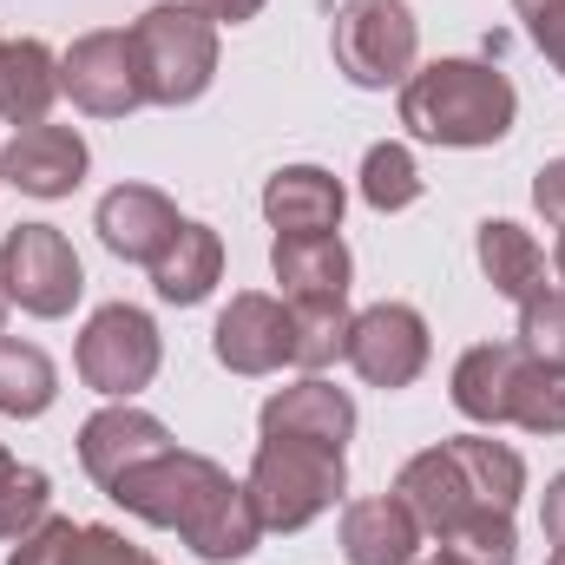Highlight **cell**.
Wrapping results in <instances>:
<instances>
[{"label": "cell", "instance_id": "obj_15", "mask_svg": "<svg viewBox=\"0 0 565 565\" xmlns=\"http://www.w3.org/2000/svg\"><path fill=\"white\" fill-rule=\"evenodd\" d=\"M342 204H349V191L322 164H282L277 178L264 184V217H270L277 237H322V231H335Z\"/></svg>", "mask_w": 565, "mask_h": 565}, {"label": "cell", "instance_id": "obj_6", "mask_svg": "<svg viewBox=\"0 0 565 565\" xmlns=\"http://www.w3.org/2000/svg\"><path fill=\"white\" fill-rule=\"evenodd\" d=\"M231 487V473L211 460V454H184V447H164V454H151L139 460L132 473H119V487H113V500L145 520V526H164V533H184L217 493Z\"/></svg>", "mask_w": 565, "mask_h": 565}, {"label": "cell", "instance_id": "obj_33", "mask_svg": "<svg viewBox=\"0 0 565 565\" xmlns=\"http://www.w3.org/2000/svg\"><path fill=\"white\" fill-rule=\"evenodd\" d=\"M513 13L526 20V40L546 53V66L565 79V0H513Z\"/></svg>", "mask_w": 565, "mask_h": 565}, {"label": "cell", "instance_id": "obj_20", "mask_svg": "<svg viewBox=\"0 0 565 565\" xmlns=\"http://www.w3.org/2000/svg\"><path fill=\"white\" fill-rule=\"evenodd\" d=\"M224 277V237L211 231V224H178V237L164 244V257L151 264V289L164 296V302H178V309H191V302H204L211 289Z\"/></svg>", "mask_w": 565, "mask_h": 565}, {"label": "cell", "instance_id": "obj_8", "mask_svg": "<svg viewBox=\"0 0 565 565\" xmlns=\"http://www.w3.org/2000/svg\"><path fill=\"white\" fill-rule=\"evenodd\" d=\"M60 93L93 113V119H126L145 106V79L139 60H132V33L119 26H99V33H79L66 53H60Z\"/></svg>", "mask_w": 565, "mask_h": 565}, {"label": "cell", "instance_id": "obj_35", "mask_svg": "<svg viewBox=\"0 0 565 565\" xmlns=\"http://www.w3.org/2000/svg\"><path fill=\"white\" fill-rule=\"evenodd\" d=\"M533 204H540L546 224H559L565 231V158H546V164H540V178H533Z\"/></svg>", "mask_w": 565, "mask_h": 565}, {"label": "cell", "instance_id": "obj_2", "mask_svg": "<svg viewBox=\"0 0 565 565\" xmlns=\"http://www.w3.org/2000/svg\"><path fill=\"white\" fill-rule=\"evenodd\" d=\"M126 33H132V60H139V79H145V106H191V99L211 93V79H217V26L198 7L158 0Z\"/></svg>", "mask_w": 565, "mask_h": 565}, {"label": "cell", "instance_id": "obj_9", "mask_svg": "<svg viewBox=\"0 0 565 565\" xmlns=\"http://www.w3.org/2000/svg\"><path fill=\"white\" fill-rule=\"evenodd\" d=\"M427 349H434V342H427L422 309H408V302H369V309L349 322V349H342V362H349L369 388L395 395V388L422 382Z\"/></svg>", "mask_w": 565, "mask_h": 565}, {"label": "cell", "instance_id": "obj_26", "mask_svg": "<svg viewBox=\"0 0 565 565\" xmlns=\"http://www.w3.org/2000/svg\"><path fill=\"white\" fill-rule=\"evenodd\" d=\"M440 559L447 565H520L513 513H467L460 526L440 533Z\"/></svg>", "mask_w": 565, "mask_h": 565}, {"label": "cell", "instance_id": "obj_14", "mask_svg": "<svg viewBox=\"0 0 565 565\" xmlns=\"http://www.w3.org/2000/svg\"><path fill=\"white\" fill-rule=\"evenodd\" d=\"M257 427H264V440H316V447L342 454L349 434H355V402H349V388H335L322 375H302V382H289L264 402Z\"/></svg>", "mask_w": 565, "mask_h": 565}, {"label": "cell", "instance_id": "obj_34", "mask_svg": "<svg viewBox=\"0 0 565 565\" xmlns=\"http://www.w3.org/2000/svg\"><path fill=\"white\" fill-rule=\"evenodd\" d=\"M73 565H158V559H151L145 546H132L119 526H79Z\"/></svg>", "mask_w": 565, "mask_h": 565}, {"label": "cell", "instance_id": "obj_7", "mask_svg": "<svg viewBox=\"0 0 565 565\" xmlns=\"http://www.w3.org/2000/svg\"><path fill=\"white\" fill-rule=\"evenodd\" d=\"M0 289H7V302H20L26 316L60 322V316H73V302H79V289H86L79 250H73L66 231H53V224H13L7 244H0Z\"/></svg>", "mask_w": 565, "mask_h": 565}, {"label": "cell", "instance_id": "obj_23", "mask_svg": "<svg viewBox=\"0 0 565 565\" xmlns=\"http://www.w3.org/2000/svg\"><path fill=\"white\" fill-rule=\"evenodd\" d=\"M60 99V60L40 40H0V126H40Z\"/></svg>", "mask_w": 565, "mask_h": 565}, {"label": "cell", "instance_id": "obj_12", "mask_svg": "<svg viewBox=\"0 0 565 565\" xmlns=\"http://www.w3.org/2000/svg\"><path fill=\"white\" fill-rule=\"evenodd\" d=\"M178 204L158 191V184H113L106 198H99V211H93V231H99V244L119 257V264H158L164 257V244L178 237Z\"/></svg>", "mask_w": 565, "mask_h": 565}, {"label": "cell", "instance_id": "obj_37", "mask_svg": "<svg viewBox=\"0 0 565 565\" xmlns=\"http://www.w3.org/2000/svg\"><path fill=\"white\" fill-rule=\"evenodd\" d=\"M540 526H546V540L565 546V473L546 480V500H540Z\"/></svg>", "mask_w": 565, "mask_h": 565}, {"label": "cell", "instance_id": "obj_16", "mask_svg": "<svg viewBox=\"0 0 565 565\" xmlns=\"http://www.w3.org/2000/svg\"><path fill=\"white\" fill-rule=\"evenodd\" d=\"M270 270L282 282V302H349V282H355V257L335 231L322 237H277L270 244Z\"/></svg>", "mask_w": 565, "mask_h": 565}, {"label": "cell", "instance_id": "obj_10", "mask_svg": "<svg viewBox=\"0 0 565 565\" xmlns=\"http://www.w3.org/2000/svg\"><path fill=\"white\" fill-rule=\"evenodd\" d=\"M211 355L231 375H277L296 355V309L264 296V289H237L211 329Z\"/></svg>", "mask_w": 565, "mask_h": 565}, {"label": "cell", "instance_id": "obj_40", "mask_svg": "<svg viewBox=\"0 0 565 565\" xmlns=\"http://www.w3.org/2000/svg\"><path fill=\"white\" fill-rule=\"evenodd\" d=\"M415 565H447V559H440V553H434V559H415Z\"/></svg>", "mask_w": 565, "mask_h": 565}, {"label": "cell", "instance_id": "obj_36", "mask_svg": "<svg viewBox=\"0 0 565 565\" xmlns=\"http://www.w3.org/2000/svg\"><path fill=\"white\" fill-rule=\"evenodd\" d=\"M184 7H198L211 26H244V20L264 13V0H184Z\"/></svg>", "mask_w": 565, "mask_h": 565}, {"label": "cell", "instance_id": "obj_18", "mask_svg": "<svg viewBox=\"0 0 565 565\" xmlns=\"http://www.w3.org/2000/svg\"><path fill=\"white\" fill-rule=\"evenodd\" d=\"M415 553H422V520L395 493L355 500L342 513V559L349 565H415Z\"/></svg>", "mask_w": 565, "mask_h": 565}, {"label": "cell", "instance_id": "obj_28", "mask_svg": "<svg viewBox=\"0 0 565 565\" xmlns=\"http://www.w3.org/2000/svg\"><path fill=\"white\" fill-rule=\"evenodd\" d=\"M507 422L526 427V434H565V369H546L526 355L513 402H507Z\"/></svg>", "mask_w": 565, "mask_h": 565}, {"label": "cell", "instance_id": "obj_21", "mask_svg": "<svg viewBox=\"0 0 565 565\" xmlns=\"http://www.w3.org/2000/svg\"><path fill=\"white\" fill-rule=\"evenodd\" d=\"M191 553L204 565H237V559H250L257 553V540H264V520H257V507H250V487L244 480H231L184 533H178Z\"/></svg>", "mask_w": 565, "mask_h": 565}, {"label": "cell", "instance_id": "obj_29", "mask_svg": "<svg viewBox=\"0 0 565 565\" xmlns=\"http://www.w3.org/2000/svg\"><path fill=\"white\" fill-rule=\"evenodd\" d=\"M289 309H296V302H289ZM349 322H355L349 302H302V309H296V355H289V362L309 369V375L329 369V362L349 349Z\"/></svg>", "mask_w": 565, "mask_h": 565}, {"label": "cell", "instance_id": "obj_3", "mask_svg": "<svg viewBox=\"0 0 565 565\" xmlns=\"http://www.w3.org/2000/svg\"><path fill=\"white\" fill-rule=\"evenodd\" d=\"M250 507L264 520V533H302L309 520H322L342 487H349V467L335 447H316V440H257V460H250Z\"/></svg>", "mask_w": 565, "mask_h": 565}, {"label": "cell", "instance_id": "obj_11", "mask_svg": "<svg viewBox=\"0 0 565 565\" xmlns=\"http://www.w3.org/2000/svg\"><path fill=\"white\" fill-rule=\"evenodd\" d=\"M86 164H93L86 139L73 126H46V119L20 126L13 139L0 145V178L13 191H26V198H73L79 178H86Z\"/></svg>", "mask_w": 565, "mask_h": 565}, {"label": "cell", "instance_id": "obj_25", "mask_svg": "<svg viewBox=\"0 0 565 565\" xmlns=\"http://www.w3.org/2000/svg\"><path fill=\"white\" fill-rule=\"evenodd\" d=\"M60 395V369L40 342H13L0 335V415L13 422H40Z\"/></svg>", "mask_w": 565, "mask_h": 565}, {"label": "cell", "instance_id": "obj_1", "mask_svg": "<svg viewBox=\"0 0 565 565\" xmlns=\"http://www.w3.org/2000/svg\"><path fill=\"white\" fill-rule=\"evenodd\" d=\"M513 119H520V93L487 60H434L422 73H408L402 86V126L422 145L480 151V145L507 139Z\"/></svg>", "mask_w": 565, "mask_h": 565}, {"label": "cell", "instance_id": "obj_17", "mask_svg": "<svg viewBox=\"0 0 565 565\" xmlns=\"http://www.w3.org/2000/svg\"><path fill=\"white\" fill-rule=\"evenodd\" d=\"M395 500L422 520V533H447V526H460L467 513H487V507H473V493H467V480H460V467H454V454L447 447H422L402 473H395Z\"/></svg>", "mask_w": 565, "mask_h": 565}, {"label": "cell", "instance_id": "obj_5", "mask_svg": "<svg viewBox=\"0 0 565 565\" xmlns=\"http://www.w3.org/2000/svg\"><path fill=\"white\" fill-rule=\"evenodd\" d=\"M158 362H164V342H158V322L139 302H106V309L86 316V329H79V382L99 388L106 402H132L139 388H151Z\"/></svg>", "mask_w": 565, "mask_h": 565}, {"label": "cell", "instance_id": "obj_27", "mask_svg": "<svg viewBox=\"0 0 565 565\" xmlns=\"http://www.w3.org/2000/svg\"><path fill=\"white\" fill-rule=\"evenodd\" d=\"M362 198H369V211H408L415 198H422V164H415V151L395 139L369 145V158H362Z\"/></svg>", "mask_w": 565, "mask_h": 565}, {"label": "cell", "instance_id": "obj_4", "mask_svg": "<svg viewBox=\"0 0 565 565\" xmlns=\"http://www.w3.org/2000/svg\"><path fill=\"white\" fill-rule=\"evenodd\" d=\"M335 73L362 93L382 86H408L415 60H422V20L408 0H342L335 7Z\"/></svg>", "mask_w": 565, "mask_h": 565}, {"label": "cell", "instance_id": "obj_13", "mask_svg": "<svg viewBox=\"0 0 565 565\" xmlns=\"http://www.w3.org/2000/svg\"><path fill=\"white\" fill-rule=\"evenodd\" d=\"M164 447H171V427L158 415H145V408H132V402H113V408H99L93 422L79 427V467L106 493L119 487V473H132L139 460L164 454Z\"/></svg>", "mask_w": 565, "mask_h": 565}, {"label": "cell", "instance_id": "obj_22", "mask_svg": "<svg viewBox=\"0 0 565 565\" xmlns=\"http://www.w3.org/2000/svg\"><path fill=\"white\" fill-rule=\"evenodd\" d=\"M440 447L454 454V467H460L473 507H487V513H513V507H520V493H526V460H520L507 440H493V434H454V440H440Z\"/></svg>", "mask_w": 565, "mask_h": 565}, {"label": "cell", "instance_id": "obj_19", "mask_svg": "<svg viewBox=\"0 0 565 565\" xmlns=\"http://www.w3.org/2000/svg\"><path fill=\"white\" fill-rule=\"evenodd\" d=\"M520 369H526V349H520V342H480V349H467V355L454 362V388H447V395H454V408H460L467 422L500 427Z\"/></svg>", "mask_w": 565, "mask_h": 565}, {"label": "cell", "instance_id": "obj_30", "mask_svg": "<svg viewBox=\"0 0 565 565\" xmlns=\"http://www.w3.org/2000/svg\"><path fill=\"white\" fill-rule=\"evenodd\" d=\"M46 500H53L46 473H40V467H20V460L0 447V540L33 533V526L46 520Z\"/></svg>", "mask_w": 565, "mask_h": 565}, {"label": "cell", "instance_id": "obj_38", "mask_svg": "<svg viewBox=\"0 0 565 565\" xmlns=\"http://www.w3.org/2000/svg\"><path fill=\"white\" fill-rule=\"evenodd\" d=\"M553 277H559V289H565V237H559V250H553Z\"/></svg>", "mask_w": 565, "mask_h": 565}, {"label": "cell", "instance_id": "obj_41", "mask_svg": "<svg viewBox=\"0 0 565 565\" xmlns=\"http://www.w3.org/2000/svg\"><path fill=\"white\" fill-rule=\"evenodd\" d=\"M546 565H565V546H559V553H553V559H546Z\"/></svg>", "mask_w": 565, "mask_h": 565}, {"label": "cell", "instance_id": "obj_24", "mask_svg": "<svg viewBox=\"0 0 565 565\" xmlns=\"http://www.w3.org/2000/svg\"><path fill=\"white\" fill-rule=\"evenodd\" d=\"M473 257H480V277L493 282L507 302H526L533 289H546V250L513 217H487L473 231Z\"/></svg>", "mask_w": 565, "mask_h": 565}, {"label": "cell", "instance_id": "obj_31", "mask_svg": "<svg viewBox=\"0 0 565 565\" xmlns=\"http://www.w3.org/2000/svg\"><path fill=\"white\" fill-rule=\"evenodd\" d=\"M520 349L546 369H565V289L546 282L520 302Z\"/></svg>", "mask_w": 565, "mask_h": 565}, {"label": "cell", "instance_id": "obj_32", "mask_svg": "<svg viewBox=\"0 0 565 565\" xmlns=\"http://www.w3.org/2000/svg\"><path fill=\"white\" fill-rule=\"evenodd\" d=\"M73 546H79V526L60 520V513H46L33 533L13 540V559L7 565H73Z\"/></svg>", "mask_w": 565, "mask_h": 565}, {"label": "cell", "instance_id": "obj_39", "mask_svg": "<svg viewBox=\"0 0 565 565\" xmlns=\"http://www.w3.org/2000/svg\"><path fill=\"white\" fill-rule=\"evenodd\" d=\"M0 329H7V289H0Z\"/></svg>", "mask_w": 565, "mask_h": 565}]
</instances>
